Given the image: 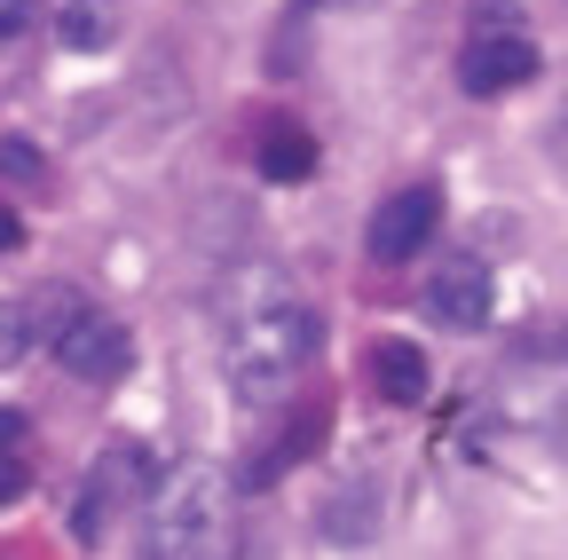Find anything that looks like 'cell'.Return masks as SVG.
<instances>
[{
  "label": "cell",
  "instance_id": "cell-1",
  "mask_svg": "<svg viewBox=\"0 0 568 560\" xmlns=\"http://www.w3.org/2000/svg\"><path fill=\"white\" fill-rule=\"evenodd\" d=\"M316 339H324V324H316V308H301V301L253 308V316L230 332V395L253 403V410L284 403V395L301 387V371L316 364Z\"/></svg>",
  "mask_w": 568,
  "mask_h": 560
},
{
  "label": "cell",
  "instance_id": "cell-2",
  "mask_svg": "<svg viewBox=\"0 0 568 560\" xmlns=\"http://www.w3.org/2000/svg\"><path fill=\"white\" fill-rule=\"evenodd\" d=\"M230 537V481L205 458H182L151 481V513H142V560H213Z\"/></svg>",
  "mask_w": 568,
  "mask_h": 560
},
{
  "label": "cell",
  "instance_id": "cell-3",
  "mask_svg": "<svg viewBox=\"0 0 568 560\" xmlns=\"http://www.w3.org/2000/svg\"><path fill=\"white\" fill-rule=\"evenodd\" d=\"M142 481H151V450H142V442H103V450L88 458L80 498H71V537H80V544H103V529L142 498Z\"/></svg>",
  "mask_w": 568,
  "mask_h": 560
},
{
  "label": "cell",
  "instance_id": "cell-4",
  "mask_svg": "<svg viewBox=\"0 0 568 560\" xmlns=\"http://www.w3.org/2000/svg\"><path fill=\"white\" fill-rule=\"evenodd\" d=\"M48 347H55V364H63L71 379H88V387H111V379H126V364H134V332H126L119 316H103V308H80Z\"/></svg>",
  "mask_w": 568,
  "mask_h": 560
},
{
  "label": "cell",
  "instance_id": "cell-5",
  "mask_svg": "<svg viewBox=\"0 0 568 560\" xmlns=\"http://www.w3.org/2000/svg\"><path fill=\"white\" fill-rule=\"evenodd\" d=\"M443 230V190L435 182H410V190H395L379 214H372V230H364V245H372V261H418V245Z\"/></svg>",
  "mask_w": 568,
  "mask_h": 560
},
{
  "label": "cell",
  "instance_id": "cell-6",
  "mask_svg": "<svg viewBox=\"0 0 568 560\" xmlns=\"http://www.w3.org/2000/svg\"><path fill=\"white\" fill-rule=\"evenodd\" d=\"M537 80V48L529 32H474L466 55H458V88L466 95H514Z\"/></svg>",
  "mask_w": 568,
  "mask_h": 560
},
{
  "label": "cell",
  "instance_id": "cell-7",
  "mask_svg": "<svg viewBox=\"0 0 568 560\" xmlns=\"http://www.w3.org/2000/svg\"><path fill=\"white\" fill-rule=\"evenodd\" d=\"M426 308H435L450 332H481L489 324V268L481 261H443L435 285H426Z\"/></svg>",
  "mask_w": 568,
  "mask_h": 560
},
{
  "label": "cell",
  "instance_id": "cell-8",
  "mask_svg": "<svg viewBox=\"0 0 568 560\" xmlns=\"http://www.w3.org/2000/svg\"><path fill=\"white\" fill-rule=\"evenodd\" d=\"M372 387H379V403L418 410L426 387H435V371H426V356H418L410 339H372Z\"/></svg>",
  "mask_w": 568,
  "mask_h": 560
},
{
  "label": "cell",
  "instance_id": "cell-9",
  "mask_svg": "<svg viewBox=\"0 0 568 560\" xmlns=\"http://www.w3.org/2000/svg\"><path fill=\"white\" fill-rule=\"evenodd\" d=\"M316 442H324V410H301V427H284V435H276V442H268V450L245 466V489H268L284 466H301Z\"/></svg>",
  "mask_w": 568,
  "mask_h": 560
},
{
  "label": "cell",
  "instance_id": "cell-10",
  "mask_svg": "<svg viewBox=\"0 0 568 560\" xmlns=\"http://www.w3.org/2000/svg\"><path fill=\"white\" fill-rule=\"evenodd\" d=\"M372 521H379L372 481H339L332 506H324V537H332V544H372Z\"/></svg>",
  "mask_w": 568,
  "mask_h": 560
},
{
  "label": "cell",
  "instance_id": "cell-11",
  "mask_svg": "<svg viewBox=\"0 0 568 560\" xmlns=\"http://www.w3.org/2000/svg\"><path fill=\"white\" fill-rule=\"evenodd\" d=\"M261 174L268 182H308L316 174V134L308 126H268L261 134Z\"/></svg>",
  "mask_w": 568,
  "mask_h": 560
},
{
  "label": "cell",
  "instance_id": "cell-12",
  "mask_svg": "<svg viewBox=\"0 0 568 560\" xmlns=\"http://www.w3.org/2000/svg\"><path fill=\"white\" fill-rule=\"evenodd\" d=\"M55 32H63V48H80V55L111 48V40H119V0H63Z\"/></svg>",
  "mask_w": 568,
  "mask_h": 560
},
{
  "label": "cell",
  "instance_id": "cell-13",
  "mask_svg": "<svg viewBox=\"0 0 568 560\" xmlns=\"http://www.w3.org/2000/svg\"><path fill=\"white\" fill-rule=\"evenodd\" d=\"M0 182H48V159L24 143V134H0Z\"/></svg>",
  "mask_w": 568,
  "mask_h": 560
},
{
  "label": "cell",
  "instance_id": "cell-14",
  "mask_svg": "<svg viewBox=\"0 0 568 560\" xmlns=\"http://www.w3.org/2000/svg\"><path fill=\"white\" fill-rule=\"evenodd\" d=\"M24 316H32V332H40V339H55V332H63L71 316H80V301H71V285H48V293H40V301H32Z\"/></svg>",
  "mask_w": 568,
  "mask_h": 560
},
{
  "label": "cell",
  "instance_id": "cell-15",
  "mask_svg": "<svg viewBox=\"0 0 568 560\" xmlns=\"http://www.w3.org/2000/svg\"><path fill=\"white\" fill-rule=\"evenodd\" d=\"M24 347H32V316L0 301V371H17V364H24Z\"/></svg>",
  "mask_w": 568,
  "mask_h": 560
},
{
  "label": "cell",
  "instance_id": "cell-16",
  "mask_svg": "<svg viewBox=\"0 0 568 560\" xmlns=\"http://www.w3.org/2000/svg\"><path fill=\"white\" fill-rule=\"evenodd\" d=\"M545 356H552V364L568 356V324H537V332H521V364H545Z\"/></svg>",
  "mask_w": 568,
  "mask_h": 560
},
{
  "label": "cell",
  "instance_id": "cell-17",
  "mask_svg": "<svg viewBox=\"0 0 568 560\" xmlns=\"http://www.w3.org/2000/svg\"><path fill=\"white\" fill-rule=\"evenodd\" d=\"M32 489V466H24V450H0V506L9 498H24Z\"/></svg>",
  "mask_w": 568,
  "mask_h": 560
},
{
  "label": "cell",
  "instance_id": "cell-18",
  "mask_svg": "<svg viewBox=\"0 0 568 560\" xmlns=\"http://www.w3.org/2000/svg\"><path fill=\"white\" fill-rule=\"evenodd\" d=\"M32 32V0H0V40H17Z\"/></svg>",
  "mask_w": 568,
  "mask_h": 560
},
{
  "label": "cell",
  "instance_id": "cell-19",
  "mask_svg": "<svg viewBox=\"0 0 568 560\" xmlns=\"http://www.w3.org/2000/svg\"><path fill=\"white\" fill-rule=\"evenodd\" d=\"M24 435H32L24 410H0V450H24Z\"/></svg>",
  "mask_w": 568,
  "mask_h": 560
},
{
  "label": "cell",
  "instance_id": "cell-20",
  "mask_svg": "<svg viewBox=\"0 0 568 560\" xmlns=\"http://www.w3.org/2000/svg\"><path fill=\"white\" fill-rule=\"evenodd\" d=\"M17 245H24V222L9 214V205H0V253H17Z\"/></svg>",
  "mask_w": 568,
  "mask_h": 560
},
{
  "label": "cell",
  "instance_id": "cell-21",
  "mask_svg": "<svg viewBox=\"0 0 568 560\" xmlns=\"http://www.w3.org/2000/svg\"><path fill=\"white\" fill-rule=\"evenodd\" d=\"M552 450H560V458H568V395H560V403H552Z\"/></svg>",
  "mask_w": 568,
  "mask_h": 560
},
{
  "label": "cell",
  "instance_id": "cell-22",
  "mask_svg": "<svg viewBox=\"0 0 568 560\" xmlns=\"http://www.w3.org/2000/svg\"><path fill=\"white\" fill-rule=\"evenodd\" d=\"M552 151H560V166H568V119H560V126H552Z\"/></svg>",
  "mask_w": 568,
  "mask_h": 560
}]
</instances>
